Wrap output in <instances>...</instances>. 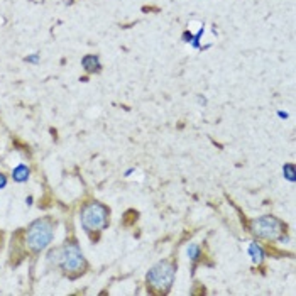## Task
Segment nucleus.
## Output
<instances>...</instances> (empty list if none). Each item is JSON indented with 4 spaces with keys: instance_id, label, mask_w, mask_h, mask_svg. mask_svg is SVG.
<instances>
[{
    "instance_id": "obj_1",
    "label": "nucleus",
    "mask_w": 296,
    "mask_h": 296,
    "mask_svg": "<svg viewBox=\"0 0 296 296\" xmlns=\"http://www.w3.org/2000/svg\"><path fill=\"white\" fill-rule=\"evenodd\" d=\"M52 259L66 274H80L87 266L80 247L76 244H66L61 249L52 251L49 254V261H52Z\"/></svg>"
},
{
    "instance_id": "obj_2",
    "label": "nucleus",
    "mask_w": 296,
    "mask_h": 296,
    "mask_svg": "<svg viewBox=\"0 0 296 296\" xmlns=\"http://www.w3.org/2000/svg\"><path fill=\"white\" fill-rule=\"evenodd\" d=\"M52 235H55V225L49 219L34 220L29 225L28 234H25V242L33 252H42L51 244Z\"/></svg>"
},
{
    "instance_id": "obj_3",
    "label": "nucleus",
    "mask_w": 296,
    "mask_h": 296,
    "mask_svg": "<svg viewBox=\"0 0 296 296\" xmlns=\"http://www.w3.org/2000/svg\"><path fill=\"white\" fill-rule=\"evenodd\" d=\"M80 222H82V227L88 234L90 232L103 230L109 225V208L98 202L85 205L82 208Z\"/></svg>"
},
{
    "instance_id": "obj_4",
    "label": "nucleus",
    "mask_w": 296,
    "mask_h": 296,
    "mask_svg": "<svg viewBox=\"0 0 296 296\" xmlns=\"http://www.w3.org/2000/svg\"><path fill=\"white\" fill-rule=\"evenodd\" d=\"M174 273H176V267L171 262L163 261L159 264H156L149 271V274H147V283L152 288L159 289V291H168L174 281Z\"/></svg>"
},
{
    "instance_id": "obj_5",
    "label": "nucleus",
    "mask_w": 296,
    "mask_h": 296,
    "mask_svg": "<svg viewBox=\"0 0 296 296\" xmlns=\"http://www.w3.org/2000/svg\"><path fill=\"white\" fill-rule=\"evenodd\" d=\"M283 224L276 217H261L252 222L251 230L254 235L261 237V239H278V235L281 234Z\"/></svg>"
},
{
    "instance_id": "obj_6",
    "label": "nucleus",
    "mask_w": 296,
    "mask_h": 296,
    "mask_svg": "<svg viewBox=\"0 0 296 296\" xmlns=\"http://www.w3.org/2000/svg\"><path fill=\"white\" fill-rule=\"evenodd\" d=\"M82 66L85 68V71L87 73H97V71H100V68H102V65H100V58L97 55L83 56Z\"/></svg>"
},
{
    "instance_id": "obj_7",
    "label": "nucleus",
    "mask_w": 296,
    "mask_h": 296,
    "mask_svg": "<svg viewBox=\"0 0 296 296\" xmlns=\"http://www.w3.org/2000/svg\"><path fill=\"white\" fill-rule=\"evenodd\" d=\"M29 174H31V169L28 165H19L17 168H14L12 178L15 183H25L29 179Z\"/></svg>"
},
{
    "instance_id": "obj_8",
    "label": "nucleus",
    "mask_w": 296,
    "mask_h": 296,
    "mask_svg": "<svg viewBox=\"0 0 296 296\" xmlns=\"http://www.w3.org/2000/svg\"><path fill=\"white\" fill-rule=\"evenodd\" d=\"M249 254L252 257V262L254 264H261L262 259H264V251L262 247L257 244V242H252V244L249 246Z\"/></svg>"
},
{
    "instance_id": "obj_9",
    "label": "nucleus",
    "mask_w": 296,
    "mask_h": 296,
    "mask_svg": "<svg viewBox=\"0 0 296 296\" xmlns=\"http://www.w3.org/2000/svg\"><path fill=\"white\" fill-rule=\"evenodd\" d=\"M186 252H188V257L192 259V261H198V259H200V254H202V251H200V246H198V244H190V246H188V249H186Z\"/></svg>"
},
{
    "instance_id": "obj_10",
    "label": "nucleus",
    "mask_w": 296,
    "mask_h": 296,
    "mask_svg": "<svg viewBox=\"0 0 296 296\" xmlns=\"http://www.w3.org/2000/svg\"><path fill=\"white\" fill-rule=\"evenodd\" d=\"M283 173H284V176H286L288 181H294V166L293 165H284L283 168Z\"/></svg>"
},
{
    "instance_id": "obj_11",
    "label": "nucleus",
    "mask_w": 296,
    "mask_h": 296,
    "mask_svg": "<svg viewBox=\"0 0 296 296\" xmlns=\"http://www.w3.org/2000/svg\"><path fill=\"white\" fill-rule=\"evenodd\" d=\"M7 186V178H5V174L0 173V190H4Z\"/></svg>"
},
{
    "instance_id": "obj_12",
    "label": "nucleus",
    "mask_w": 296,
    "mask_h": 296,
    "mask_svg": "<svg viewBox=\"0 0 296 296\" xmlns=\"http://www.w3.org/2000/svg\"><path fill=\"white\" fill-rule=\"evenodd\" d=\"M25 61H28V63H38L39 61V55H33V56L25 58Z\"/></svg>"
},
{
    "instance_id": "obj_13",
    "label": "nucleus",
    "mask_w": 296,
    "mask_h": 296,
    "mask_svg": "<svg viewBox=\"0 0 296 296\" xmlns=\"http://www.w3.org/2000/svg\"><path fill=\"white\" fill-rule=\"evenodd\" d=\"M278 115H279V117H281V119H286V117H288V114H284V112H279Z\"/></svg>"
}]
</instances>
